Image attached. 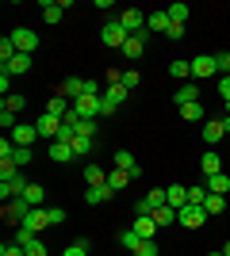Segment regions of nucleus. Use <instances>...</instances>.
<instances>
[{
  "instance_id": "f257e3e1",
  "label": "nucleus",
  "mask_w": 230,
  "mask_h": 256,
  "mask_svg": "<svg viewBox=\"0 0 230 256\" xmlns=\"http://www.w3.org/2000/svg\"><path fill=\"white\" fill-rule=\"evenodd\" d=\"M8 38L16 42V50H20V54H31V58H35V50H39V34H35L31 27H16Z\"/></svg>"
},
{
  "instance_id": "f03ea898",
  "label": "nucleus",
  "mask_w": 230,
  "mask_h": 256,
  "mask_svg": "<svg viewBox=\"0 0 230 256\" xmlns=\"http://www.w3.org/2000/svg\"><path fill=\"white\" fill-rule=\"evenodd\" d=\"M127 38H131V34L119 27V20H111V23H104V27H100V42H104V46H115V50H123V42H127Z\"/></svg>"
},
{
  "instance_id": "7ed1b4c3",
  "label": "nucleus",
  "mask_w": 230,
  "mask_h": 256,
  "mask_svg": "<svg viewBox=\"0 0 230 256\" xmlns=\"http://www.w3.org/2000/svg\"><path fill=\"white\" fill-rule=\"evenodd\" d=\"M176 222L188 226V230H199V226L207 222V210H203V206H196V203H188V206H180V210H176Z\"/></svg>"
},
{
  "instance_id": "20e7f679",
  "label": "nucleus",
  "mask_w": 230,
  "mask_h": 256,
  "mask_svg": "<svg viewBox=\"0 0 230 256\" xmlns=\"http://www.w3.org/2000/svg\"><path fill=\"white\" fill-rule=\"evenodd\" d=\"M119 27H123L127 34H142V31H146V12H138V8L119 12Z\"/></svg>"
},
{
  "instance_id": "39448f33",
  "label": "nucleus",
  "mask_w": 230,
  "mask_h": 256,
  "mask_svg": "<svg viewBox=\"0 0 230 256\" xmlns=\"http://www.w3.org/2000/svg\"><path fill=\"white\" fill-rule=\"evenodd\" d=\"M27 188H31V180H27L23 172H16L12 180H0V195H4V203H8V199H20Z\"/></svg>"
},
{
  "instance_id": "423d86ee",
  "label": "nucleus",
  "mask_w": 230,
  "mask_h": 256,
  "mask_svg": "<svg viewBox=\"0 0 230 256\" xmlns=\"http://www.w3.org/2000/svg\"><path fill=\"white\" fill-rule=\"evenodd\" d=\"M27 214H31V203H27V199H8V203H4V222H16V226H23V218H27Z\"/></svg>"
},
{
  "instance_id": "0eeeda50",
  "label": "nucleus",
  "mask_w": 230,
  "mask_h": 256,
  "mask_svg": "<svg viewBox=\"0 0 230 256\" xmlns=\"http://www.w3.org/2000/svg\"><path fill=\"white\" fill-rule=\"evenodd\" d=\"M215 54H196L192 58V80H203V76H215Z\"/></svg>"
},
{
  "instance_id": "6e6552de",
  "label": "nucleus",
  "mask_w": 230,
  "mask_h": 256,
  "mask_svg": "<svg viewBox=\"0 0 230 256\" xmlns=\"http://www.w3.org/2000/svg\"><path fill=\"white\" fill-rule=\"evenodd\" d=\"M23 230H31V234L50 230V214H46V206H31V214L23 218Z\"/></svg>"
},
{
  "instance_id": "1a4fd4ad",
  "label": "nucleus",
  "mask_w": 230,
  "mask_h": 256,
  "mask_svg": "<svg viewBox=\"0 0 230 256\" xmlns=\"http://www.w3.org/2000/svg\"><path fill=\"white\" fill-rule=\"evenodd\" d=\"M146 42H150V31L131 34V38L123 42V58H127V62H138V58H142V50H146Z\"/></svg>"
},
{
  "instance_id": "9d476101",
  "label": "nucleus",
  "mask_w": 230,
  "mask_h": 256,
  "mask_svg": "<svg viewBox=\"0 0 230 256\" xmlns=\"http://www.w3.org/2000/svg\"><path fill=\"white\" fill-rule=\"evenodd\" d=\"M100 104H104V96H88V92H85L73 107H77V115H81V118H100Z\"/></svg>"
},
{
  "instance_id": "9b49d317",
  "label": "nucleus",
  "mask_w": 230,
  "mask_h": 256,
  "mask_svg": "<svg viewBox=\"0 0 230 256\" xmlns=\"http://www.w3.org/2000/svg\"><path fill=\"white\" fill-rule=\"evenodd\" d=\"M35 126H39V138H50V142H58V134H62V118H54V115H46V111H43Z\"/></svg>"
},
{
  "instance_id": "f8f14e48",
  "label": "nucleus",
  "mask_w": 230,
  "mask_h": 256,
  "mask_svg": "<svg viewBox=\"0 0 230 256\" xmlns=\"http://www.w3.org/2000/svg\"><path fill=\"white\" fill-rule=\"evenodd\" d=\"M115 168L131 172V180H138V176H142V164H138V160H134V153H127V150H115Z\"/></svg>"
},
{
  "instance_id": "ddd939ff",
  "label": "nucleus",
  "mask_w": 230,
  "mask_h": 256,
  "mask_svg": "<svg viewBox=\"0 0 230 256\" xmlns=\"http://www.w3.org/2000/svg\"><path fill=\"white\" fill-rule=\"evenodd\" d=\"M8 138L16 142V146H35V142H39V126H27V122H20V126L12 130Z\"/></svg>"
},
{
  "instance_id": "4468645a",
  "label": "nucleus",
  "mask_w": 230,
  "mask_h": 256,
  "mask_svg": "<svg viewBox=\"0 0 230 256\" xmlns=\"http://www.w3.org/2000/svg\"><path fill=\"white\" fill-rule=\"evenodd\" d=\"M169 23H173V20H169V12H150V16H146V31H150V34H165V31H169Z\"/></svg>"
},
{
  "instance_id": "2eb2a0df",
  "label": "nucleus",
  "mask_w": 230,
  "mask_h": 256,
  "mask_svg": "<svg viewBox=\"0 0 230 256\" xmlns=\"http://www.w3.org/2000/svg\"><path fill=\"white\" fill-rule=\"evenodd\" d=\"M62 96H66L69 104H77V100L85 96V80H81V76H66V80H62Z\"/></svg>"
},
{
  "instance_id": "dca6fc26",
  "label": "nucleus",
  "mask_w": 230,
  "mask_h": 256,
  "mask_svg": "<svg viewBox=\"0 0 230 256\" xmlns=\"http://www.w3.org/2000/svg\"><path fill=\"white\" fill-rule=\"evenodd\" d=\"M222 134H226V130H222V118H207V122H203V142H207L211 150L222 142Z\"/></svg>"
},
{
  "instance_id": "f3484780",
  "label": "nucleus",
  "mask_w": 230,
  "mask_h": 256,
  "mask_svg": "<svg viewBox=\"0 0 230 256\" xmlns=\"http://www.w3.org/2000/svg\"><path fill=\"white\" fill-rule=\"evenodd\" d=\"M165 203L173 206V210L188 206V188H180V184H169V188H165Z\"/></svg>"
},
{
  "instance_id": "a211bd4d",
  "label": "nucleus",
  "mask_w": 230,
  "mask_h": 256,
  "mask_svg": "<svg viewBox=\"0 0 230 256\" xmlns=\"http://www.w3.org/2000/svg\"><path fill=\"white\" fill-rule=\"evenodd\" d=\"M138 237H146V241H153V234H157V226H153L150 214H134V226H131Z\"/></svg>"
},
{
  "instance_id": "6ab92c4d",
  "label": "nucleus",
  "mask_w": 230,
  "mask_h": 256,
  "mask_svg": "<svg viewBox=\"0 0 230 256\" xmlns=\"http://www.w3.org/2000/svg\"><path fill=\"white\" fill-rule=\"evenodd\" d=\"M176 107H184V104H196V100H199V88H196V80H184V84H180V88H176Z\"/></svg>"
},
{
  "instance_id": "aec40b11",
  "label": "nucleus",
  "mask_w": 230,
  "mask_h": 256,
  "mask_svg": "<svg viewBox=\"0 0 230 256\" xmlns=\"http://www.w3.org/2000/svg\"><path fill=\"white\" fill-rule=\"evenodd\" d=\"M69 107H73V104H69V100L62 96V92H58V96H50V100H46V115H54V118H66V115H69Z\"/></svg>"
},
{
  "instance_id": "412c9836",
  "label": "nucleus",
  "mask_w": 230,
  "mask_h": 256,
  "mask_svg": "<svg viewBox=\"0 0 230 256\" xmlns=\"http://www.w3.org/2000/svg\"><path fill=\"white\" fill-rule=\"evenodd\" d=\"M77 153H73V146H66V142H50V160L54 164H69Z\"/></svg>"
},
{
  "instance_id": "4be33fe9",
  "label": "nucleus",
  "mask_w": 230,
  "mask_h": 256,
  "mask_svg": "<svg viewBox=\"0 0 230 256\" xmlns=\"http://www.w3.org/2000/svg\"><path fill=\"white\" fill-rule=\"evenodd\" d=\"M4 73L12 76H23V73H31V54H16L8 65H4Z\"/></svg>"
},
{
  "instance_id": "5701e85b",
  "label": "nucleus",
  "mask_w": 230,
  "mask_h": 256,
  "mask_svg": "<svg viewBox=\"0 0 230 256\" xmlns=\"http://www.w3.org/2000/svg\"><path fill=\"white\" fill-rule=\"evenodd\" d=\"M203 188H207L211 195H226V192H230V176H226V172H219V176H207V180H203Z\"/></svg>"
},
{
  "instance_id": "b1692460",
  "label": "nucleus",
  "mask_w": 230,
  "mask_h": 256,
  "mask_svg": "<svg viewBox=\"0 0 230 256\" xmlns=\"http://www.w3.org/2000/svg\"><path fill=\"white\" fill-rule=\"evenodd\" d=\"M199 168H203V176H219V172H222L219 153H215V150H207V153H203V160H199Z\"/></svg>"
},
{
  "instance_id": "393cba45",
  "label": "nucleus",
  "mask_w": 230,
  "mask_h": 256,
  "mask_svg": "<svg viewBox=\"0 0 230 256\" xmlns=\"http://www.w3.org/2000/svg\"><path fill=\"white\" fill-rule=\"evenodd\" d=\"M85 184L88 188H104V184H108V172L100 168V164H85Z\"/></svg>"
},
{
  "instance_id": "a878e982",
  "label": "nucleus",
  "mask_w": 230,
  "mask_h": 256,
  "mask_svg": "<svg viewBox=\"0 0 230 256\" xmlns=\"http://www.w3.org/2000/svg\"><path fill=\"white\" fill-rule=\"evenodd\" d=\"M111 195H115V192H111L108 184H104V188H88V192H85V203L88 206H100V203H108Z\"/></svg>"
},
{
  "instance_id": "bb28decb",
  "label": "nucleus",
  "mask_w": 230,
  "mask_h": 256,
  "mask_svg": "<svg viewBox=\"0 0 230 256\" xmlns=\"http://www.w3.org/2000/svg\"><path fill=\"white\" fill-rule=\"evenodd\" d=\"M169 76H176L180 84H184V80H192V62H184V58H176V62L169 65Z\"/></svg>"
},
{
  "instance_id": "cd10ccee",
  "label": "nucleus",
  "mask_w": 230,
  "mask_h": 256,
  "mask_svg": "<svg viewBox=\"0 0 230 256\" xmlns=\"http://www.w3.org/2000/svg\"><path fill=\"white\" fill-rule=\"evenodd\" d=\"M62 0H43V20L46 23H62Z\"/></svg>"
},
{
  "instance_id": "c85d7f7f",
  "label": "nucleus",
  "mask_w": 230,
  "mask_h": 256,
  "mask_svg": "<svg viewBox=\"0 0 230 256\" xmlns=\"http://www.w3.org/2000/svg\"><path fill=\"white\" fill-rule=\"evenodd\" d=\"M104 100L119 107V104H127V100H131V92H127L123 84H108V88H104Z\"/></svg>"
},
{
  "instance_id": "c756f323",
  "label": "nucleus",
  "mask_w": 230,
  "mask_h": 256,
  "mask_svg": "<svg viewBox=\"0 0 230 256\" xmlns=\"http://www.w3.org/2000/svg\"><path fill=\"white\" fill-rule=\"evenodd\" d=\"M127 184H131V172H123V168H111L108 172V188H111V192H123Z\"/></svg>"
},
{
  "instance_id": "7c9ffc66",
  "label": "nucleus",
  "mask_w": 230,
  "mask_h": 256,
  "mask_svg": "<svg viewBox=\"0 0 230 256\" xmlns=\"http://www.w3.org/2000/svg\"><path fill=\"white\" fill-rule=\"evenodd\" d=\"M165 12H169V20H173V23H188V16H192V8H188L184 0H176V4H169Z\"/></svg>"
},
{
  "instance_id": "2f4dec72",
  "label": "nucleus",
  "mask_w": 230,
  "mask_h": 256,
  "mask_svg": "<svg viewBox=\"0 0 230 256\" xmlns=\"http://www.w3.org/2000/svg\"><path fill=\"white\" fill-rule=\"evenodd\" d=\"M23 199H27L31 206H46V188H43V184H31V188L23 192Z\"/></svg>"
},
{
  "instance_id": "473e14b6",
  "label": "nucleus",
  "mask_w": 230,
  "mask_h": 256,
  "mask_svg": "<svg viewBox=\"0 0 230 256\" xmlns=\"http://www.w3.org/2000/svg\"><path fill=\"white\" fill-rule=\"evenodd\" d=\"M150 218H153V226H173V222H176V210H173L169 203H165V206H157V210H153Z\"/></svg>"
},
{
  "instance_id": "72a5a7b5",
  "label": "nucleus",
  "mask_w": 230,
  "mask_h": 256,
  "mask_svg": "<svg viewBox=\"0 0 230 256\" xmlns=\"http://www.w3.org/2000/svg\"><path fill=\"white\" fill-rule=\"evenodd\" d=\"M180 118H184V122H203V104H184L180 107Z\"/></svg>"
},
{
  "instance_id": "f704fd0d",
  "label": "nucleus",
  "mask_w": 230,
  "mask_h": 256,
  "mask_svg": "<svg viewBox=\"0 0 230 256\" xmlns=\"http://www.w3.org/2000/svg\"><path fill=\"white\" fill-rule=\"evenodd\" d=\"M203 210H207V218H211V214H222V210H226V195H211V192H207Z\"/></svg>"
},
{
  "instance_id": "c9c22d12",
  "label": "nucleus",
  "mask_w": 230,
  "mask_h": 256,
  "mask_svg": "<svg viewBox=\"0 0 230 256\" xmlns=\"http://www.w3.org/2000/svg\"><path fill=\"white\" fill-rule=\"evenodd\" d=\"M20 248H31L35 241H39V234H31V230H23V226H16V237H12Z\"/></svg>"
},
{
  "instance_id": "e433bc0d",
  "label": "nucleus",
  "mask_w": 230,
  "mask_h": 256,
  "mask_svg": "<svg viewBox=\"0 0 230 256\" xmlns=\"http://www.w3.org/2000/svg\"><path fill=\"white\" fill-rule=\"evenodd\" d=\"M142 241H146V237H138L134 230H123V234H119V245H123V248H131V252L142 245Z\"/></svg>"
},
{
  "instance_id": "4c0bfd02",
  "label": "nucleus",
  "mask_w": 230,
  "mask_h": 256,
  "mask_svg": "<svg viewBox=\"0 0 230 256\" xmlns=\"http://www.w3.org/2000/svg\"><path fill=\"white\" fill-rule=\"evenodd\" d=\"M12 160H16V164H20V168H23V164H31V160H35V150H31V146H16V153H12Z\"/></svg>"
},
{
  "instance_id": "58836bf2",
  "label": "nucleus",
  "mask_w": 230,
  "mask_h": 256,
  "mask_svg": "<svg viewBox=\"0 0 230 256\" xmlns=\"http://www.w3.org/2000/svg\"><path fill=\"white\" fill-rule=\"evenodd\" d=\"M4 107H8L12 115H20L23 107H27V100H23V96H20V92H12V96H4Z\"/></svg>"
},
{
  "instance_id": "ea45409f",
  "label": "nucleus",
  "mask_w": 230,
  "mask_h": 256,
  "mask_svg": "<svg viewBox=\"0 0 230 256\" xmlns=\"http://www.w3.org/2000/svg\"><path fill=\"white\" fill-rule=\"evenodd\" d=\"M73 153H77V157H88V153H92V138L77 134V138H73Z\"/></svg>"
},
{
  "instance_id": "a19ab883",
  "label": "nucleus",
  "mask_w": 230,
  "mask_h": 256,
  "mask_svg": "<svg viewBox=\"0 0 230 256\" xmlns=\"http://www.w3.org/2000/svg\"><path fill=\"white\" fill-rule=\"evenodd\" d=\"M16 54H20V50H16V42H12V38H0V62L8 65L12 58H16Z\"/></svg>"
},
{
  "instance_id": "79ce46f5",
  "label": "nucleus",
  "mask_w": 230,
  "mask_h": 256,
  "mask_svg": "<svg viewBox=\"0 0 230 256\" xmlns=\"http://www.w3.org/2000/svg\"><path fill=\"white\" fill-rule=\"evenodd\" d=\"M62 256H88V237H81V241L66 245V252H62Z\"/></svg>"
},
{
  "instance_id": "37998d69",
  "label": "nucleus",
  "mask_w": 230,
  "mask_h": 256,
  "mask_svg": "<svg viewBox=\"0 0 230 256\" xmlns=\"http://www.w3.org/2000/svg\"><path fill=\"white\" fill-rule=\"evenodd\" d=\"M203 199H207V188H203V184H196V188H188V203L203 206Z\"/></svg>"
},
{
  "instance_id": "c03bdc74",
  "label": "nucleus",
  "mask_w": 230,
  "mask_h": 256,
  "mask_svg": "<svg viewBox=\"0 0 230 256\" xmlns=\"http://www.w3.org/2000/svg\"><path fill=\"white\" fill-rule=\"evenodd\" d=\"M131 256H161V248H157V241H142Z\"/></svg>"
},
{
  "instance_id": "a18cd8bd",
  "label": "nucleus",
  "mask_w": 230,
  "mask_h": 256,
  "mask_svg": "<svg viewBox=\"0 0 230 256\" xmlns=\"http://www.w3.org/2000/svg\"><path fill=\"white\" fill-rule=\"evenodd\" d=\"M219 100H222V107H226V115H230V76H219Z\"/></svg>"
},
{
  "instance_id": "49530a36",
  "label": "nucleus",
  "mask_w": 230,
  "mask_h": 256,
  "mask_svg": "<svg viewBox=\"0 0 230 256\" xmlns=\"http://www.w3.org/2000/svg\"><path fill=\"white\" fill-rule=\"evenodd\" d=\"M0 126L8 130V134H12V130H16V126H20V122H16V115H12L8 107H0Z\"/></svg>"
},
{
  "instance_id": "de8ad7c7",
  "label": "nucleus",
  "mask_w": 230,
  "mask_h": 256,
  "mask_svg": "<svg viewBox=\"0 0 230 256\" xmlns=\"http://www.w3.org/2000/svg\"><path fill=\"white\" fill-rule=\"evenodd\" d=\"M138 80H142V76L134 73V69H123V88H127V92H134V88H138Z\"/></svg>"
},
{
  "instance_id": "09e8293b",
  "label": "nucleus",
  "mask_w": 230,
  "mask_h": 256,
  "mask_svg": "<svg viewBox=\"0 0 230 256\" xmlns=\"http://www.w3.org/2000/svg\"><path fill=\"white\" fill-rule=\"evenodd\" d=\"M215 69H219L222 76H230V54L222 50V54H215Z\"/></svg>"
},
{
  "instance_id": "8fccbe9b",
  "label": "nucleus",
  "mask_w": 230,
  "mask_h": 256,
  "mask_svg": "<svg viewBox=\"0 0 230 256\" xmlns=\"http://www.w3.org/2000/svg\"><path fill=\"white\" fill-rule=\"evenodd\" d=\"M0 256H27V248H20L16 241H4V245H0Z\"/></svg>"
},
{
  "instance_id": "3c124183",
  "label": "nucleus",
  "mask_w": 230,
  "mask_h": 256,
  "mask_svg": "<svg viewBox=\"0 0 230 256\" xmlns=\"http://www.w3.org/2000/svg\"><path fill=\"white\" fill-rule=\"evenodd\" d=\"M146 203H150L153 210H157V206H165V192H161V188H153V192L146 195Z\"/></svg>"
},
{
  "instance_id": "603ef678",
  "label": "nucleus",
  "mask_w": 230,
  "mask_h": 256,
  "mask_svg": "<svg viewBox=\"0 0 230 256\" xmlns=\"http://www.w3.org/2000/svg\"><path fill=\"white\" fill-rule=\"evenodd\" d=\"M46 214H50V226H62V222H66V210H62V206H46Z\"/></svg>"
},
{
  "instance_id": "864d4df0",
  "label": "nucleus",
  "mask_w": 230,
  "mask_h": 256,
  "mask_svg": "<svg viewBox=\"0 0 230 256\" xmlns=\"http://www.w3.org/2000/svg\"><path fill=\"white\" fill-rule=\"evenodd\" d=\"M62 122H66V126H69V130H77V126H81V122H85V118L77 115V107H69V115H66V118H62Z\"/></svg>"
},
{
  "instance_id": "5fc2aeb1",
  "label": "nucleus",
  "mask_w": 230,
  "mask_h": 256,
  "mask_svg": "<svg viewBox=\"0 0 230 256\" xmlns=\"http://www.w3.org/2000/svg\"><path fill=\"white\" fill-rule=\"evenodd\" d=\"M77 134H85V138H92V134H96V118H85V122L77 126Z\"/></svg>"
},
{
  "instance_id": "6e6d98bb",
  "label": "nucleus",
  "mask_w": 230,
  "mask_h": 256,
  "mask_svg": "<svg viewBox=\"0 0 230 256\" xmlns=\"http://www.w3.org/2000/svg\"><path fill=\"white\" fill-rule=\"evenodd\" d=\"M165 34H169V38H184V23H169V31H165Z\"/></svg>"
},
{
  "instance_id": "4d7b16f0",
  "label": "nucleus",
  "mask_w": 230,
  "mask_h": 256,
  "mask_svg": "<svg viewBox=\"0 0 230 256\" xmlns=\"http://www.w3.org/2000/svg\"><path fill=\"white\" fill-rule=\"evenodd\" d=\"M27 256H50V252H46V245H43V241H35V245L27 248Z\"/></svg>"
},
{
  "instance_id": "13d9d810",
  "label": "nucleus",
  "mask_w": 230,
  "mask_h": 256,
  "mask_svg": "<svg viewBox=\"0 0 230 256\" xmlns=\"http://www.w3.org/2000/svg\"><path fill=\"white\" fill-rule=\"evenodd\" d=\"M134 214H153V206L146 203V195H142V199H138V203H134Z\"/></svg>"
},
{
  "instance_id": "bf43d9fd",
  "label": "nucleus",
  "mask_w": 230,
  "mask_h": 256,
  "mask_svg": "<svg viewBox=\"0 0 230 256\" xmlns=\"http://www.w3.org/2000/svg\"><path fill=\"white\" fill-rule=\"evenodd\" d=\"M115 111H119V107H115V104H108V100L100 104V115H104V118H108V115H115Z\"/></svg>"
},
{
  "instance_id": "052dcab7",
  "label": "nucleus",
  "mask_w": 230,
  "mask_h": 256,
  "mask_svg": "<svg viewBox=\"0 0 230 256\" xmlns=\"http://www.w3.org/2000/svg\"><path fill=\"white\" fill-rule=\"evenodd\" d=\"M222 130H226V134H230V115H222Z\"/></svg>"
},
{
  "instance_id": "680f3d73",
  "label": "nucleus",
  "mask_w": 230,
  "mask_h": 256,
  "mask_svg": "<svg viewBox=\"0 0 230 256\" xmlns=\"http://www.w3.org/2000/svg\"><path fill=\"white\" fill-rule=\"evenodd\" d=\"M222 256H230V241H226V245H222Z\"/></svg>"
},
{
  "instance_id": "e2e57ef3",
  "label": "nucleus",
  "mask_w": 230,
  "mask_h": 256,
  "mask_svg": "<svg viewBox=\"0 0 230 256\" xmlns=\"http://www.w3.org/2000/svg\"><path fill=\"white\" fill-rule=\"evenodd\" d=\"M207 256H222V252H207Z\"/></svg>"
}]
</instances>
